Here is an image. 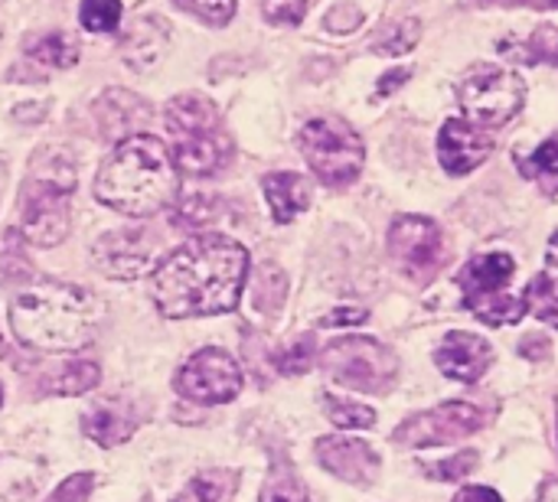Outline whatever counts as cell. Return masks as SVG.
<instances>
[{
    "instance_id": "obj_37",
    "label": "cell",
    "mask_w": 558,
    "mask_h": 502,
    "mask_svg": "<svg viewBox=\"0 0 558 502\" xmlns=\"http://www.w3.org/2000/svg\"><path fill=\"white\" fill-rule=\"evenodd\" d=\"M92 487H95V477L92 474H72L69 480H62L52 490V497L46 502H85L88 493H92Z\"/></svg>"
},
{
    "instance_id": "obj_42",
    "label": "cell",
    "mask_w": 558,
    "mask_h": 502,
    "mask_svg": "<svg viewBox=\"0 0 558 502\" xmlns=\"http://www.w3.org/2000/svg\"><path fill=\"white\" fill-rule=\"evenodd\" d=\"M546 281L558 287V232L549 238V248H546Z\"/></svg>"
},
{
    "instance_id": "obj_19",
    "label": "cell",
    "mask_w": 558,
    "mask_h": 502,
    "mask_svg": "<svg viewBox=\"0 0 558 502\" xmlns=\"http://www.w3.org/2000/svg\"><path fill=\"white\" fill-rule=\"evenodd\" d=\"M262 189L278 225H288L298 212L311 206V183L301 173H268L262 180Z\"/></svg>"
},
{
    "instance_id": "obj_8",
    "label": "cell",
    "mask_w": 558,
    "mask_h": 502,
    "mask_svg": "<svg viewBox=\"0 0 558 502\" xmlns=\"http://www.w3.org/2000/svg\"><path fill=\"white\" fill-rule=\"evenodd\" d=\"M324 372L353 392L379 395L386 392L399 376V359L389 346H383L373 336H340L320 353Z\"/></svg>"
},
{
    "instance_id": "obj_21",
    "label": "cell",
    "mask_w": 558,
    "mask_h": 502,
    "mask_svg": "<svg viewBox=\"0 0 558 502\" xmlns=\"http://www.w3.org/2000/svg\"><path fill=\"white\" fill-rule=\"evenodd\" d=\"M422 39V23L415 16H402V20H389L383 23L373 39H369V49L379 52V56H402L409 49H415Z\"/></svg>"
},
{
    "instance_id": "obj_44",
    "label": "cell",
    "mask_w": 558,
    "mask_h": 502,
    "mask_svg": "<svg viewBox=\"0 0 558 502\" xmlns=\"http://www.w3.org/2000/svg\"><path fill=\"white\" fill-rule=\"evenodd\" d=\"M510 7H533V10H558V0H504Z\"/></svg>"
},
{
    "instance_id": "obj_1",
    "label": "cell",
    "mask_w": 558,
    "mask_h": 502,
    "mask_svg": "<svg viewBox=\"0 0 558 502\" xmlns=\"http://www.w3.org/2000/svg\"><path fill=\"white\" fill-rule=\"evenodd\" d=\"M248 274V252L226 235H196L154 271L157 310L170 320L235 310Z\"/></svg>"
},
{
    "instance_id": "obj_27",
    "label": "cell",
    "mask_w": 558,
    "mask_h": 502,
    "mask_svg": "<svg viewBox=\"0 0 558 502\" xmlns=\"http://www.w3.org/2000/svg\"><path fill=\"white\" fill-rule=\"evenodd\" d=\"M232 474L229 470H209V474H199L190 480V487L173 497V502H222V497L229 493L232 487Z\"/></svg>"
},
{
    "instance_id": "obj_9",
    "label": "cell",
    "mask_w": 558,
    "mask_h": 502,
    "mask_svg": "<svg viewBox=\"0 0 558 502\" xmlns=\"http://www.w3.org/2000/svg\"><path fill=\"white\" fill-rule=\"evenodd\" d=\"M389 255L415 284H428L445 265V238L438 222L425 216H399L389 225Z\"/></svg>"
},
{
    "instance_id": "obj_24",
    "label": "cell",
    "mask_w": 558,
    "mask_h": 502,
    "mask_svg": "<svg viewBox=\"0 0 558 502\" xmlns=\"http://www.w3.org/2000/svg\"><path fill=\"white\" fill-rule=\"evenodd\" d=\"M471 314L487 327H510L526 317V301L513 297V294H494V297L481 301Z\"/></svg>"
},
{
    "instance_id": "obj_23",
    "label": "cell",
    "mask_w": 558,
    "mask_h": 502,
    "mask_svg": "<svg viewBox=\"0 0 558 502\" xmlns=\"http://www.w3.org/2000/svg\"><path fill=\"white\" fill-rule=\"evenodd\" d=\"M216 212H219V199H216V196L193 193V196L173 199V206H170V222H173L177 229L196 232V229L209 225V219H213Z\"/></svg>"
},
{
    "instance_id": "obj_5",
    "label": "cell",
    "mask_w": 558,
    "mask_h": 502,
    "mask_svg": "<svg viewBox=\"0 0 558 502\" xmlns=\"http://www.w3.org/2000/svg\"><path fill=\"white\" fill-rule=\"evenodd\" d=\"M49 167L36 160V170L29 183L23 186V203H20V229L26 242L39 248H52L69 235V219H72V189H75V170L69 160L49 157Z\"/></svg>"
},
{
    "instance_id": "obj_33",
    "label": "cell",
    "mask_w": 558,
    "mask_h": 502,
    "mask_svg": "<svg viewBox=\"0 0 558 502\" xmlns=\"http://www.w3.org/2000/svg\"><path fill=\"white\" fill-rule=\"evenodd\" d=\"M526 52H523V62H549L558 65V29L556 26H539L526 42Z\"/></svg>"
},
{
    "instance_id": "obj_34",
    "label": "cell",
    "mask_w": 558,
    "mask_h": 502,
    "mask_svg": "<svg viewBox=\"0 0 558 502\" xmlns=\"http://www.w3.org/2000/svg\"><path fill=\"white\" fill-rule=\"evenodd\" d=\"M275 366H278L281 376H304L314 366V340L311 336L298 340L291 350H284V353L275 356Z\"/></svg>"
},
{
    "instance_id": "obj_31",
    "label": "cell",
    "mask_w": 558,
    "mask_h": 502,
    "mask_svg": "<svg viewBox=\"0 0 558 502\" xmlns=\"http://www.w3.org/2000/svg\"><path fill=\"white\" fill-rule=\"evenodd\" d=\"M523 301H526V310L536 314V320H543V323H549V327L558 330V294L546 278H536L526 287V297Z\"/></svg>"
},
{
    "instance_id": "obj_26",
    "label": "cell",
    "mask_w": 558,
    "mask_h": 502,
    "mask_svg": "<svg viewBox=\"0 0 558 502\" xmlns=\"http://www.w3.org/2000/svg\"><path fill=\"white\" fill-rule=\"evenodd\" d=\"M324 412L343 431H360V428H373L376 425V412L373 408L356 405V402H347V399H337V395H327L324 399Z\"/></svg>"
},
{
    "instance_id": "obj_43",
    "label": "cell",
    "mask_w": 558,
    "mask_h": 502,
    "mask_svg": "<svg viewBox=\"0 0 558 502\" xmlns=\"http://www.w3.org/2000/svg\"><path fill=\"white\" fill-rule=\"evenodd\" d=\"M536 353H549V343H546L543 336H539V340H536V336H530V340L523 343V356H526V359H539Z\"/></svg>"
},
{
    "instance_id": "obj_39",
    "label": "cell",
    "mask_w": 558,
    "mask_h": 502,
    "mask_svg": "<svg viewBox=\"0 0 558 502\" xmlns=\"http://www.w3.org/2000/svg\"><path fill=\"white\" fill-rule=\"evenodd\" d=\"M366 317L369 314L363 307H337L327 317H320L317 327H324V330H330V327H356V323H366Z\"/></svg>"
},
{
    "instance_id": "obj_18",
    "label": "cell",
    "mask_w": 558,
    "mask_h": 502,
    "mask_svg": "<svg viewBox=\"0 0 558 502\" xmlns=\"http://www.w3.org/2000/svg\"><path fill=\"white\" fill-rule=\"evenodd\" d=\"M95 118H98V127L108 140H124L134 134L137 124H144L150 118V105L134 95V91H124V88H108L101 98H95L92 105Z\"/></svg>"
},
{
    "instance_id": "obj_13",
    "label": "cell",
    "mask_w": 558,
    "mask_h": 502,
    "mask_svg": "<svg viewBox=\"0 0 558 502\" xmlns=\"http://www.w3.org/2000/svg\"><path fill=\"white\" fill-rule=\"evenodd\" d=\"M150 252H154V245H150V235L144 229H118V232H108L95 242L92 261L108 278L131 281V278L147 271Z\"/></svg>"
},
{
    "instance_id": "obj_28",
    "label": "cell",
    "mask_w": 558,
    "mask_h": 502,
    "mask_svg": "<svg viewBox=\"0 0 558 502\" xmlns=\"http://www.w3.org/2000/svg\"><path fill=\"white\" fill-rule=\"evenodd\" d=\"M523 170L526 176L539 180L546 193H558V134L539 144L530 160H523Z\"/></svg>"
},
{
    "instance_id": "obj_29",
    "label": "cell",
    "mask_w": 558,
    "mask_h": 502,
    "mask_svg": "<svg viewBox=\"0 0 558 502\" xmlns=\"http://www.w3.org/2000/svg\"><path fill=\"white\" fill-rule=\"evenodd\" d=\"M98 379H101V369H98L95 363L75 359V363H69V366L62 369V376H56L52 392H56V395H82V392L95 389Z\"/></svg>"
},
{
    "instance_id": "obj_36",
    "label": "cell",
    "mask_w": 558,
    "mask_h": 502,
    "mask_svg": "<svg viewBox=\"0 0 558 502\" xmlns=\"http://www.w3.org/2000/svg\"><path fill=\"white\" fill-rule=\"evenodd\" d=\"M262 13L268 23L298 26L307 13V0H262Z\"/></svg>"
},
{
    "instance_id": "obj_3",
    "label": "cell",
    "mask_w": 558,
    "mask_h": 502,
    "mask_svg": "<svg viewBox=\"0 0 558 502\" xmlns=\"http://www.w3.org/2000/svg\"><path fill=\"white\" fill-rule=\"evenodd\" d=\"M10 330L29 350L78 353L95 340L98 307L82 287L62 281H36L10 304Z\"/></svg>"
},
{
    "instance_id": "obj_35",
    "label": "cell",
    "mask_w": 558,
    "mask_h": 502,
    "mask_svg": "<svg viewBox=\"0 0 558 502\" xmlns=\"http://www.w3.org/2000/svg\"><path fill=\"white\" fill-rule=\"evenodd\" d=\"M477 467V451H464L458 457H448V461H438L435 467H428V477L441 480V483H458L464 480L471 470Z\"/></svg>"
},
{
    "instance_id": "obj_22",
    "label": "cell",
    "mask_w": 558,
    "mask_h": 502,
    "mask_svg": "<svg viewBox=\"0 0 558 502\" xmlns=\"http://www.w3.org/2000/svg\"><path fill=\"white\" fill-rule=\"evenodd\" d=\"M26 56L43 69H69L78 62V46L65 33H46L26 46Z\"/></svg>"
},
{
    "instance_id": "obj_46",
    "label": "cell",
    "mask_w": 558,
    "mask_h": 502,
    "mask_svg": "<svg viewBox=\"0 0 558 502\" xmlns=\"http://www.w3.org/2000/svg\"><path fill=\"white\" fill-rule=\"evenodd\" d=\"M0 402H3V389H0Z\"/></svg>"
},
{
    "instance_id": "obj_20",
    "label": "cell",
    "mask_w": 558,
    "mask_h": 502,
    "mask_svg": "<svg viewBox=\"0 0 558 502\" xmlns=\"http://www.w3.org/2000/svg\"><path fill=\"white\" fill-rule=\"evenodd\" d=\"M82 428H85V434H88L95 444H101V448H118V444H124V441L134 434L137 421H134L131 412H124V408L98 405L95 412H88V415L82 418Z\"/></svg>"
},
{
    "instance_id": "obj_38",
    "label": "cell",
    "mask_w": 558,
    "mask_h": 502,
    "mask_svg": "<svg viewBox=\"0 0 558 502\" xmlns=\"http://www.w3.org/2000/svg\"><path fill=\"white\" fill-rule=\"evenodd\" d=\"M360 23H363V10L353 7V3H340V7H333L330 16H327V26H330L333 33H353Z\"/></svg>"
},
{
    "instance_id": "obj_40",
    "label": "cell",
    "mask_w": 558,
    "mask_h": 502,
    "mask_svg": "<svg viewBox=\"0 0 558 502\" xmlns=\"http://www.w3.org/2000/svg\"><path fill=\"white\" fill-rule=\"evenodd\" d=\"M412 78V69H392V72H386L383 78H379V85H376V91H379V98H386V95H392L399 85H405Z\"/></svg>"
},
{
    "instance_id": "obj_45",
    "label": "cell",
    "mask_w": 558,
    "mask_h": 502,
    "mask_svg": "<svg viewBox=\"0 0 558 502\" xmlns=\"http://www.w3.org/2000/svg\"><path fill=\"white\" fill-rule=\"evenodd\" d=\"M536 502H558V480H546L543 490H539V497H536Z\"/></svg>"
},
{
    "instance_id": "obj_10",
    "label": "cell",
    "mask_w": 558,
    "mask_h": 502,
    "mask_svg": "<svg viewBox=\"0 0 558 502\" xmlns=\"http://www.w3.org/2000/svg\"><path fill=\"white\" fill-rule=\"evenodd\" d=\"M173 389L196 405H226L242 392V369L226 350H199L180 366Z\"/></svg>"
},
{
    "instance_id": "obj_25",
    "label": "cell",
    "mask_w": 558,
    "mask_h": 502,
    "mask_svg": "<svg viewBox=\"0 0 558 502\" xmlns=\"http://www.w3.org/2000/svg\"><path fill=\"white\" fill-rule=\"evenodd\" d=\"M258 502H314L307 487L301 483V477L284 467V464H275V470L268 474L265 487H262V497Z\"/></svg>"
},
{
    "instance_id": "obj_16",
    "label": "cell",
    "mask_w": 558,
    "mask_h": 502,
    "mask_svg": "<svg viewBox=\"0 0 558 502\" xmlns=\"http://www.w3.org/2000/svg\"><path fill=\"white\" fill-rule=\"evenodd\" d=\"M513 271H517V261L507 252H487V255L471 258L464 265L461 278H458L464 307L474 310L481 301H487L494 294H504V287L513 281Z\"/></svg>"
},
{
    "instance_id": "obj_6",
    "label": "cell",
    "mask_w": 558,
    "mask_h": 502,
    "mask_svg": "<svg viewBox=\"0 0 558 502\" xmlns=\"http://www.w3.org/2000/svg\"><path fill=\"white\" fill-rule=\"evenodd\" d=\"M307 167L324 186H350L366 163L363 137L340 118H311L298 134Z\"/></svg>"
},
{
    "instance_id": "obj_4",
    "label": "cell",
    "mask_w": 558,
    "mask_h": 502,
    "mask_svg": "<svg viewBox=\"0 0 558 502\" xmlns=\"http://www.w3.org/2000/svg\"><path fill=\"white\" fill-rule=\"evenodd\" d=\"M167 131L173 137V163L180 173L209 176L232 160V140L213 101L196 91L177 95L167 111Z\"/></svg>"
},
{
    "instance_id": "obj_17",
    "label": "cell",
    "mask_w": 558,
    "mask_h": 502,
    "mask_svg": "<svg viewBox=\"0 0 558 502\" xmlns=\"http://www.w3.org/2000/svg\"><path fill=\"white\" fill-rule=\"evenodd\" d=\"M167 49H170V26L160 16H137L131 29L121 36V59L137 75L154 72L167 59Z\"/></svg>"
},
{
    "instance_id": "obj_12",
    "label": "cell",
    "mask_w": 558,
    "mask_h": 502,
    "mask_svg": "<svg viewBox=\"0 0 558 502\" xmlns=\"http://www.w3.org/2000/svg\"><path fill=\"white\" fill-rule=\"evenodd\" d=\"M494 154V134L468 118H451L438 134V160L451 176L474 173Z\"/></svg>"
},
{
    "instance_id": "obj_7",
    "label": "cell",
    "mask_w": 558,
    "mask_h": 502,
    "mask_svg": "<svg viewBox=\"0 0 558 502\" xmlns=\"http://www.w3.org/2000/svg\"><path fill=\"white\" fill-rule=\"evenodd\" d=\"M458 105L468 121L481 127H504L513 121L526 101V82L504 65H474L458 78Z\"/></svg>"
},
{
    "instance_id": "obj_2",
    "label": "cell",
    "mask_w": 558,
    "mask_h": 502,
    "mask_svg": "<svg viewBox=\"0 0 558 502\" xmlns=\"http://www.w3.org/2000/svg\"><path fill=\"white\" fill-rule=\"evenodd\" d=\"M180 189V170L170 147L150 134H131L114 144L98 170L95 196L121 216H154L170 209Z\"/></svg>"
},
{
    "instance_id": "obj_11",
    "label": "cell",
    "mask_w": 558,
    "mask_h": 502,
    "mask_svg": "<svg viewBox=\"0 0 558 502\" xmlns=\"http://www.w3.org/2000/svg\"><path fill=\"white\" fill-rule=\"evenodd\" d=\"M487 425V412L474 402H445L432 412L412 415L396 428V444L405 448H441L471 438Z\"/></svg>"
},
{
    "instance_id": "obj_15",
    "label": "cell",
    "mask_w": 558,
    "mask_h": 502,
    "mask_svg": "<svg viewBox=\"0 0 558 502\" xmlns=\"http://www.w3.org/2000/svg\"><path fill=\"white\" fill-rule=\"evenodd\" d=\"M490 363H494V346L484 336L464 333V330L448 333L441 340V346L435 350V366L448 379H458L464 385H474L477 379H484Z\"/></svg>"
},
{
    "instance_id": "obj_14",
    "label": "cell",
    "mask_w": 558,
    "mask_h": 502,
    "mask_svg": "<svg viewBox=\"0 0 558 502\" xmlns=\"http://www.w3.org/2000/svg\"><path fill=\"white\" fill-rule=\"evenodd\" d=\"M317 461L327 474L350 487H373L379 480V454L356 438H320L314 444Z\"/></svg>"
},
{
    "instance_id": "obj_32",
    "label": "cell",
    "mask_w": 558,
    "mask_h": 502,
    "mask_svg": "<svg viewBox=\"0 0 558 502\" xmlns=\"http://www.w3.org/2000/svg\"><path fill=\"white\" fill-rule=\"evenodd\" d=\"M180 10H186V13H193V16H199L203 23H209V26H226L232 16H235V0H173Z\"/></svg>"
},
{
    "instance_id": "obj_41",
    "label": "cell",
    "mask_w": 558,
    "mask_h": 502,
    "mask_svg": "<svg viewBox=\"0 0 558 502\" xmlns=\"http://www.w3.org/2000/svg\"><path fill=\"white\" fill-rule=\"evenodd\" d=\"M454 502H504L500 500V493L497 490H490V487H464Z\"/></svg>"
},
{
    "instance_id": "obj_30",
    "label": "cell",
    "mask_w": 558,
    "mask_h": 502,
    "mask_svg": "<svg viewBox=\"0 0 558 502\" xmlns=\"http://www.w3.org/2000/svg\"><path fill=\"white\" fill-rule=\"evenodd\" d=\"M78 20L88 33H111L121 23V3L118 0H82Z\"/></svg>"
}]
</instances>
